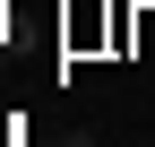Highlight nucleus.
Returning <instances> with one entry per match:
<instances>
[{"label": "nucleus", "instance_id": "2", "mask_svg": "<svg viewBox=\"0 0 155 147\" xmlns=\"http://www.w3.org/2000/svg\"><path fill=\"white\" fill-rule=\"evenodd\" d=\"M0 35H9V9H0Z\"/></svg>", "mask_w": 155, "mask_h": 147}, {"label": "nucleus", "instance_id": "1", "mask_svg": "<svg viewBox=\"0 0 155 147\" xmlns=\"http://www.w3.org/2000/svg\"><path fill=\"white\" fill-rule=\"evenodd\" d=\"M61 147H95V138H86V130H69V138H61Z\"/></svg>", "mask_w": 155, "mask_h": 147}]
</instances>
